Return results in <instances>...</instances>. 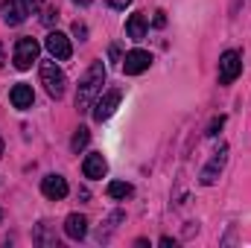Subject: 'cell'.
<instances>
[{
    "label": "cell",
    "instance_id": "cell-19",
    "mask_svg": "<svg viewBox=\"0 0 251 248\" xmlns=\"http://www.w3.org/2000/svg\"><path fill=\"white\" fill-rule=\"evenodd\" d=\"M73 35H76V38H79V41H88V26H85V24H79V21H76V24H73Z\"/></svg>",
    "mask_w": 251,
    "mask_h": 248
},
{
    "label": "cell",
    "instance_id": "cell-7",
    "mask_svg": "<svg viewBox=\"0 0 251 248\" xmlns=\"http://www.w3.org/2000/svg\"><path fill=\"white\" fill-rule=\"evenodd\" d=\"M44 47H47V53H50L56 62H67V59L73 56L70 38H67L64 32H50V35H47V41H44Z\"/></svg>",
    "mask_w": 251,
    "mask_h": 248
},
{
    "label": "cell",
    "instance_id": "cell-17",
    "mask_svg": "<svg viewBox=\"0 0 251 248\" xmlns=\"http://www.w3.org/2000/svg\"><path fill=\"white\" fill-rule=\"evenodd\" d=\"M222 125H225V117H213V120H210V125H207V131H204V134H207V137H216Z\"/></svg>",
    "mask_w": 251,
    "mask_h": 248
},
{
    "label": "cell",
    "instance_id": "cell-16",
    "mask_svg": "<svg viewBox=\"0 0 251 248\" xmlns=\"http://www.w3.org/2000/svg\"><path fill=\"white\" fill-rule=\"evenodd\" d=\"M88 140H91V131H88L85 125H79V128L73 131V140H70V149H73V152H79V149H85V146H88Z\"/></svg>",
    "mask_w": 251,
    "mask_h": 248
},
{
    "label": "cell",
    "instance_id": "cell-12",
    "mask_svg": "<svg viewBox=\"0 0 251 248\" xmlns=\"http://www.w3.org/2000/svg\"><path fill=\"white\" fill-rule=\"evenodd\" d=\"M85 234H88V219L82 213H70L64 219V237L79 243V240H85Z\"/></svg>",
    "mask_w": 251,
    "mask_h": 248
},
{
    "label": "cell",
    "instance_id": "cell-24",
    "mask_svg": "<svg viewBox=\"0 0 251 248\" xmlns=\"http://www.w3.org/2000/svg\"><path fill=\"white\" fill-rule=\"evenodd\" d=\"M76 6H91V0H73Z\"/></svg>",
    "mask_w": 251,
    "mask_h": 248
},
{
    "label": "cell",
    "instance_id": "cell-11",
    "mask_svg": "<svg viewBox=\"0 0 251 248\" xmlns=\"http://www.w3.org/2000/svg\"><path fill=\"white\" fill-rule=\"evenodd\" d=\"M9 99H12V105H15L18 111H29V108H32V102H35V94H32V88H29V85L18 82V85L9 91Z\"/></svg>",
    "mask_w": 251,
    "mask_h": 248
},
{
    "label": "cell",
    "instance_id": "cell-20",
    "mask_svg": "<svg viewBox=\"0 0 251 248\" xmlns=\"http://www.w3.org/2000/svg\"><path fill=\"white\" fill-rule=\"evenodd\" d=\"M24 6H26V12L32 15V12H38V9H44V0H21Z\"/></svg>",
    "mask_w": 251,
    "mask_h": 248
},
{
    "label": "cell",
    "instance_id": "cell-14",
    "mask_svg": "<svg viewBox=\"0 0 251 248\" xmlns=\"http://www.w3.org/2000/svg\"><path fill=\"white\" fill-rule=\"evenodd\" d=\"M126 35L131 41H143L146 38V15L143 12H134L128 21H126Z\"/></svg>",
    "mask_w": 251,
    "mask_h": 248
},
{
    "label": "cell",
    "instance_id": "cell-9",
    "mask_svg": "<svg viewBox=\"0 0 251 248\" xmlns=\"http://www.w3.org/2000/svg\"><path fill=\"white\" fill-rule=\"evenodd\" d=\"M0 15H3V24H9V26H21L24 21H26V6L21 3V0H3L0 3Z\"/></svg>",
    "mask_w": 251,
    "mask_h": 248
},
{
    "label": "cell",
    "instance_id": "cell-22",
    "mask_svg": "<svg viewBox=\"0 0 251 248\" xmlns=\"http://www.w3.org/2000/svg\"><path fill=\"white\" fill-rule=\"evenodd\" d=\"M152 24H155L158 29H161V26H167V18H164V12H155V21H152Z\"/></svg>",
    "mask_w": 251,
    "mask_h": 248
},
{
    "label": "cell",
    "instance_id": "cell-27",
    "mask_svg": "<svg viewBox=\"0 0 251 248\" xmlns=\"http://www.w3.org/2000/svg\"><path fill=\"white\" fill-rule=\"evenodd\" d=\"M0 219H3V210H0Z\"/></svg>",
    "mask_w": 251,
    "mask_h": 248
},
{
    "label": "cell",
    "instance_id": "cell-26",
    "mask_svg": "<svg viewBox=\"0 0 251 248\" xmlns=\"http://www.w3.org/2000/svg\"><path fill=\"white\" fill-rule=\"evenodd\" d=\"M0 155H3V137H0Z\"/></svg>",
    "mask_w": 251,
    "mask_h": 248
},
{
    "label": "cell",
    "instance_id": "cell-8",
    "mask_svg": "<svg viewBox=\"0 0 251 248\" xmlns=\"http://www.w3.org/2000/svg\"><path fill=\"white\" fill-rule=\"evenodd\" d=\"M149 64H152V56H149L146 50H131V53L123 56L126 76H140L143 70H149Z\"/></svg>",
    "mask_w": 251,
    "mask_h": 248
},
{
    "label": "cell",
    "instance_id": "cell-3",
    "mask_svg": "<svg viewBox=\"0 0 251 248\" xmlns=\"http://www.w3.org/2000/svg\"><path fill=\"white\" fill-rule=\"evenodd\" d=\"M120 99H123V91H120V88H108V91H105V94H100V97H97V102L91 105V117H94L97 123H105V120L117 111Z\"/></svg>",
    "mask_w": 251,
    "mask_h": 248
},
{
    "label": "cell",
    "instance_id": "cell-4",
    "mask_svg": "<svg viewBox=\"0 0 251 248\" xmlns=\"http://www.w3.org/2000/svg\"><path fill=\"white\" fill-rule=\"evenodd\" d=\"M243 73V53L240 50H225L219 59V85H231Z\"/></svg>",
    "mask_w": 251,
    "mask_h": 248
},
{
    "label": "cell",
    "instance_id": "cell-2",
    "mask_svg": "<svg viewBox=\"0 0 251 248\" xmlns=\"http://www.w3.org/2000/svg\"><path fill=\"white\" fill-rule=\"evenodd\" d=\"M38 73H41V85H44V91H47L53 99H62L64 88H67V76H64L62 67H59L56 62H41Z\"/></svg>",
    "mask_w": 251,
    "mask_h": 248
},
{
    "label": "cell",
    "instance_id": "cell-13",
    "mask_svg": "<svg viewBox=\"0 0 251 248\" xmlns=\"http://www.w3.org/2000/svg\"><path fill=\"white\" fill-rule=\"evenodd\" d=\"M67 181H64L62 175H47L44 181H41V193L47 196V198H53V201H59V198H64L67 196Z\"/></svg>",
    "mask_w": 251,
    "mask_h": 248
},
{
    "label": "cell",
    "instance_id": "cell-25",
    "mask_svg": "<svg viewBox=\"0 0 251 248\" xmlns=\"http://www.w3.org/2000/svg\"><path fill=\"white\" fill-rule=\"evenodd\" d=\"M3 62H6V53H3V44H0V67H3Z\"/></svg>",
    "mask_w": 251,
    "mask_h": 248
},
{
    "label": "cell",
    "instance_id": "cell-10",
    "mask_svg": "<svg viewBox=\"0 0 251 248\" xmlns=\"http://www.w3.org/2000/svg\"><path fill=\"white\" fill-rule=\"evenodd\" d=\"M82 173H85V178H91V181H97V178H105V173H108V164H105L102 152H91V155H85V161H82Z\"/></svg>",
    "mask_w": 251,
    "mask_h": 248
},
{
    "label": "cell",
    "instance_id": "cell-1",
    "mask_svg": "<svg viewBox=\"0 0 251 248\" xmlns=\"http://www.w3.org/2000/svg\"><path fill=\"white\" fill-rule=\"evenodd\" d=\"M102 85H105V67H102V62H94L88 70H85L82 82H79L76 108H79V111H91V105H94L97 97L102 94Z\"/></svg>",
    "mask_w": 251,
    "mask_h": 248
},
{
    "label": "cell",
    "instance_id": "cell-21",
    "mask_svg": "<svg viewBox=\"0 0 251 248\" xmlns=\"http://www.w3.org/2000/svg\"><path fill=\"white\" fill-rule=\"evenodd\" d=\"M105 3H108L111 9H126V6H128L131 0H105Z\"/></svg>",
    "mask_w": 251,
    "mask_h": 248
},
{
    "label": "cell",
    "instance_id": "cell-5",
    "mask_svg": "<svg viewBox=\"0 0 251 248\" xmlns=\"http://www.w3.org/2000/svg\"><path fill=\"white\" fill-rule=\"evenodd\" d=\"M12 59H15V67L18 70H29L32 62H38V41L35 38H18Z\"/></svg>",
    "mask_w": 251,
    "mask_h": 248
},
{
    "label": "cell",
    "instance_id": "cell-6",
    "mask_svg": "<svg viewBox=\"0 0 251 248\" xmlns=\"http://www.w3.org/2000/svg\"><path fill=\"white\" fill-rule=\"evenodd\" d=\"M225 161H228V143H222L216 152H213V158L207 161V167L201 170V175H199V181L204 187H210V184H216V178H219V173L225 170Z\"/></svg>",
    "mask_w": 251,
    "mask_h": 248
},
{
    "label": "cell",
    "instance_id": "cell-23",
    "mask_svg": "<svg viewBox=\"0 0 251 248\" xmlns=\"http://www.w3.org/2000/svg\"><path fill=\"white\" fill-rule=\"evenodd\" d=\"M108 56H111V62H123V59H120V47H117V44H111Z\"/></svg>",
    "mask_w": 251,
    "mask_h": 248
},
{
    "label": "cell",
    "instance_id": "cell-15",
    "mask_svg": "<svg viewBox=\"0 0 251 248\" xmlns=\"http://www.w3.org/2000/svg\"><path fill=\"white\" fill-rule=\"evenodd\" d=\"M105 193H108L111 198H128V196L134 193V187L128 184V181H111V184L105 187Z\"/></svg>",
    "mask_w": 251,
    "mask_h": 248
},
{
    "label": "cell",
    "instance_id": "cell-18",
    "mask_svg": "<svg viewBox=\"0 0 251 248\" xmlns=\"http://www.w3.org/2000/svg\"><path fill=\"white\" fill-rule=\"evenodd\" d=\"M41 21H44V24L50 26L53 21H59V9H56V6H50V9H44V18H41Z\"/></svg>",
    "mask_w": 251,
    "mask_h": 248
}]
</instances>
